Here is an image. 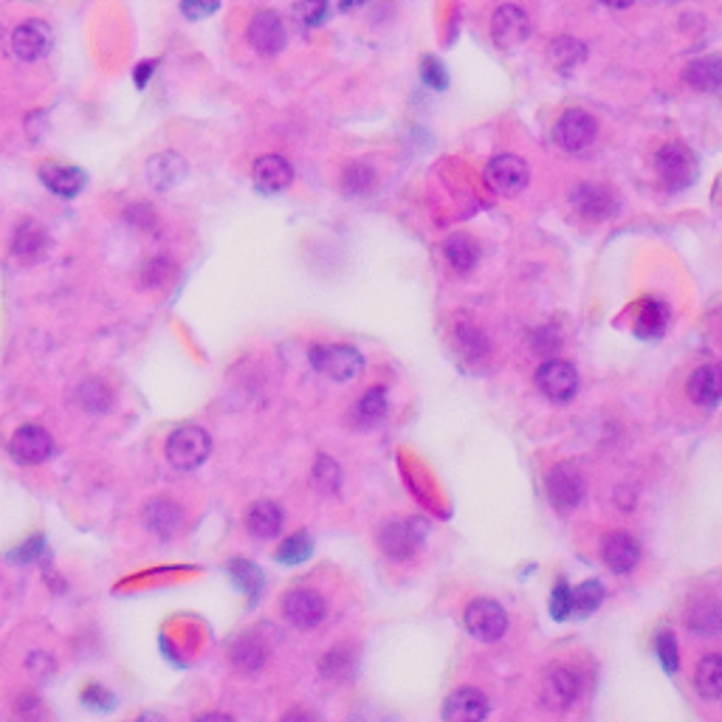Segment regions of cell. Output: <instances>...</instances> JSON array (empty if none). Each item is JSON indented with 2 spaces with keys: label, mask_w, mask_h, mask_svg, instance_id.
Here are the masks:
<instances>
[{
  "label": "cell",
  "mask_w": 722,
  "mask_h": 722,
  "mask_svg": "<svg viewBox=\"0 0 722 722\" xmlns=\"http://www.w3.org/2000/svg\"><path fill=\"white\" fill-rule=\"evenodd\" d=\"M584 57H587V48H584V43H579V40H573V37H559V40H553V46H550V63L556 65L559 71L576 68Z\"/></svg>",
  "instance_id": "d6a6232c"
},
{
  "label": "cell",
  "mask_w": 722,
  "mask_h": 722,
  "mask_svg": "<svg viewBox=\"0 0 722 722\" xmlns=\"http://www.w3.org/2000/svg\"><path fill=\"white\" fill-rule=\"evenodd\" d=\"M387 418V393L384 390H370V393L361 398L356 409H353V421L361 426V429H373L381 421Z\"/></svg>",
  "instance_id": "f546056e"
},
{
  "label": "cell",
  "mask_w": 722,
  "mask_h": 722,
  "mask_svg": "<svg viewBox=\"0 0 722 722\" xmlns=\"http://www.w3.org/2000/svg\"><path fill=\"white\" fill-rule=\"evenodd\" d=\"M466 629L477 641L494 644L508 629V613L503 610V604H497L491 598H477L466 607Z\"/></svg>",
  "instance_id": "277c9868"
},
{
  "label": "cell",
  "mask_w": 722,
  "mask_h": 722,
  "mask_svg": "<svg viewBox=\"0 0 722 722\" xmlns=\"http://www.w3.org/2000/svg\"><path fill=\"white\" fill-rule=\"evenodd\" d=\"M683 79L689 82L694 91H706V94H717L722 85V60L717 54L711 57H700L686 68Z\"/></svg>",
  "instance_id": "cb8c5ba5"
},
{
  "label": "cell",
  "mask_w": 722,
  "mask_h": 722,
  "mask_svg": "<svg viewBox=\"0 0 722 722\" xmlns=\"http://www.w3.org/2000/svg\"><path fill=\"white\" fill-rule=\"evenodd\" d=\"M364 0H339V9L342 12H350V9H359Z\"/></svg>",
  "instance_id": "c3c4849f"
},
{
  "label": "cell",
  "mask_w": 722,
  "mask_h": 722,
  "mask_svg": "<svg viewBox=\"0 0 722 722\" xmlns=\"http://www.w3.org/2000/svg\"><path fill=\"white\" fill-rule=\"evenodd\" d=\"M232 663H235L240 672L252 675V672H257V669L266 663V649L257 644L254 638H240V641L232 646Z\"/></svg>",
  "instance_id": "836d02e7"
},
{
  "label": "cell",
  "mask_w": 722,
  "mask_h": 722,
  "mask_svg": "<svg viewBox=\"0 0 722 722\" xmlns=\"http://www.w3.org/2000/svg\"><path fill=\"white\" fill-rule=\"evenodd\" d=\"M311 364L330 381H350L361 373L364 359L359 350L347 345H316L311 350Z\"/></svg>",
  "instance_id": "7a4b0ae2"
},
{
  "label": "cell",
  "mask_w": 722,
  "mask_h": 722,
  "mask_svg": "<svg viewBox=\"0 0 722 722\" xmlns=\"http://www.w3.org/2000/svg\"><path fill=\"white\" fill-rule=\"evenodd\" d=\"M48 249V237L46 232L40 229V223H23L20 229H17L15 235V254L17 257H23L26 263H34V260H40Z\"/></svg>",
  "instance_id": "f1b7e54d"
},
{
  "label": "cell",
  "mask_w": 722,
  "mask_h": 722,
  "mask_svg": "<svg viewBox=\"0 0 722 722\" xmlns=\"http://www.w3.org/2000/svg\"><path fill=\"white\" fill-rule=\"evenodd\" d=\"M720 395H722V376H720V367H714V364H706V367H700V370H694L689 378V398L694 404H700V407L706 409H714L720 404Z\"/></svg>",
  "instance_id": "ffe728a7"
},
{
  "label": "cell",
  "mask_w": 722,
  "mask_h": 722,
  "mask_svg": "<svg viewBox=\"0 0 722 722\" xmlns=\"http://www.w3.org/2000/svg\"><path fill=\"white\" fill-rule=\"evenodd\" d=\"M655 167H658L660 178L666 181L669 189L689 187L697 178V158L686 144H666L660 147L655 156Z\"/></svg>",
  "instance_id": "8992f818"
},
{
  "label": "cell",
  "mask_w": 722,
  "mask_h": 722,
  "mask_svg": "<svg viewBox=\"0 0 722 722\" xmlns=\"http://www.w3.org/2000/svg\"><path fill=\"white\" fill-rule=\"evenodd\" d=\"M545 488H548V500L556 511H573L576 505L584 500V477L576 466L570 463H562L556 469H550L548 480H545Z\"/></svg>",
  "instance_id": "52a82bcc"
},
{
  "label": "cell",
  "mask_w": 722,
  "mask_h": 722,
  "mask_svg": "<svg viewBox=\"0 0 722 722\" xmlns=\"http://www.w3.org/2000/svg\"><path fill=\"white\" fill-rule=\"evenodd\" d=\"M325 12H328V0H297V17L305 26L322 23Z\"/></svg>",
  "instance_id": "7bdbcfd3"
},
{
  "label": "cell",
  "mask_w": 722,
  "mask_h": 722,
  "mask_svg": "<svg viewBox=\"0 0 722 722\" xmlns=\"http://www.w3.org/2000/svg\"><path fill=\"white\" fill-rule=\"evenodd\" d=\"M573 206L579 209L584 218L590 220H607L615 215V198L613 192L601 184H581L573 192Z\"/></svg>",
  "instance_id": "e0dca14e"
},
{
  "label": "cell",
  "mask_w": 722,
  "mask_h": 722,
  "mask_svg": "<svg viewBox=\"0 0 722 722\" xmlns=\"http://www.w3.org/2000/svg\"><path fill=\"white\" fill-rule=\"evenodd\" d=\"M536 387L548 395L550 401H570L579 390V373L570 361L550 359L536 370Z\"/></svg>",
  "instance_id": "30bf717a"
},
{
  "label": "cell",
  "mask_w": 722,
  "mask_h": 722,
  "mask_svg": "<svg viewBox=\"0 0 722 722\" xmlns=\"http://www.w3.org/2000/svg\"><path fill=\"white\" fill-rule=\"evenodd\" d=\"M598 122L587 110H565L553 127V139L565 153H581L596 142Z\"/></svg>",
  "instance_id": "3957f363"
},
{
  "label": "cell",
  "mask_w": 722,
  "mask_h": 722,
  "mask_svg": "<svg viewBox=\"0 0 722 722\" xmlns=\"http://www.w3.org/2000/svg\"><path fill=\"white\" fill-rule=\"evenodd\" d=\"M421 77H424L426 85L435 88V91H446V88H449V71H446V65L440 63L438 57H424Z\"/></svg>",
  "instance_id": "60d3db41"
},
{
  "label": "cell",
  "mask_w": 722,
  "mask_h": 722,
  "mask_svg": "<svg viewBox=\"0 0 722 722\" xmlns=\"http://www.w3.org/2000/svg\"><path fill=\"white\" fill-rule=\"evenodd\" d=\"M601 559L604 565L610 567L613 573H629L635 570L641 562V545L635 536L624 534V531H615V534L604 536L601 542Z\"/></svg>",
  "instance_id": "9a60e30c"
},
{
  "label": "cell",
  "mask_w": 722,
  "mask_h": 722,
  "mask_svg": "<svg viewBox=\"0 0 722 722\" xmlns=\"http://www.w3.org/2000/svg\"><path fill=\"white\" fill-rule=\"evenodd\" d=\"M184 173H187V164L175 153H161V156H153L147 161V178L156 189L173 187L184 178Z\"/></svg>",
  "instance_id": "d4e9b609"
},
{
  "label": "cell",
  "mask_w": 722,
  "mask_h": 722,
  "mask_svg": "<svg viewBox=\"0 0 722 722\" xmlns=\"http://www.w3.org/2000/svg\"><path fill=\"white\" fill-rule=\"evenodd\" d=\"M694 686L697 691L706 697V700H720L722 697V658L720 655H706L697 666V675H694Z\"/></svg>",
  "instance_id": "83f0119b"
},
{
  "label": "cell",
  "mask_w": 722,
  "mask_h": 722,
  "mask_svg": "<svg viewBox=\"0 0 722 722\" xmlns=\"http://www.w3.org/2000/svg\"><path fill=\"white\" fill-rule=\"evenodd\" d=\"M689 629L694 635H703V638H714L720 635L722 618H720V604L717 598L703 596L694 607L689 610Z\"/></svg>",
  "instance_id": "484cf974"
},
{
  "label": "cell",
  "mask_w": 722,
  "mask_h": 722,
  "mask_svg": "<svg viewBox=\"0 0 722 722\" xmlns=\"http://www.w3.org/2000/svg\"><path fill=\"white\" fill-rule=\"evenodd\" d=\"M85 703L108 711V708H113V694L102 689V686H91V689H85Z\"/></svg>",
  "instance_id": "f6af8a7d"
},
{
  "label": "cell",
  "mask_w": 722,
  "mask_h": 722,
  "mask_svg": "<svg viewBox=\"0 0 722 722\" xmlns=\"http://www.w3.org/2000/svg\"><path fill=\"white\" fill-rule=\"evenodd\" d=\"M376 184V173L367 167V164H350L345 170V189L350 195H361V192H370Z\"/></svg>",
  "instance_id": "74e56055"
},
{
  "label": "cell",
  "mask_w": 722,
  "mask_h": 722,
  "mask_svg": "<svg viewBox=\"0 0 722 722\" xmlns=\"http://www.w3.org/2000/svg\"><path fill=\"white\" fill-rule=\"evenodd\" d=\"M294 181V170L283 156H263L254 161V184L263 192H280Z\"/></svg>",
  "instance_id": "d6986e66"
},
{
  "label": "cell",
  "mask_w": 722,
  "mask_h": 722,
  "mask_svg": "<svg viewBox=\"0 0 722 722\" xmlns=\"http://www.w3.org/2000/svg\"><path fill=\"white\" fill-rule=\"evenodd\" d=\"M40 178L60 198H77L82 187H85V173L77 170V167H63V164H46L40 170Z\"/></svg>",
  "instance_id": "7402d4cb"
},
{
  "label": "cell",
  "mask_w": 722,
  "mask_h": 722,
  "mask_svg": "<svg viewBox=\"0 0 722 722\" xmlns=\"http://www.w3.org/2000/svg\"><path fill=\"white\" fill-rule=\"evenodd\" d=\"M283 613L294 627L314 629L325 621L328 604H325V598L319 596V593H311V590H291V593L283 598Z\"/></svg>",
  "instance_id": "5bb4252c"
},
{
  "label": "cell",
  "mask_w": 722,
  "mask_h": 722,
  "mask_svg": "<svg viewBox=\"0 0 722 722\" xmlns=\"http://www.w3.org/2000/svg\"><path fill=\"white\" fill-rule=\"evenodd\" d=\"M491 37L500 48H517L531 37V17L519 6H500L491 17Z\"/></svg>",
  "instance_id": "4fadbf2b"
},
{
  "label": "cell",
  "mask_w": 722,
  "mask_h": 722,
  "mask_svg": "<svg viewBox=\"0 0 722 722\" xmlns=\"http://www.w3.org/2000/svg\"><path fill=\"white\" fill-rule=\"evenodd\" d=\"M220 0H181V12L187 20H204L218 12Z\"/></svg>",
  "instance_id": "ee69618b"
},
{
  "label": "cell",
  "mask_w": 722,
  "mask_h": 722,
  "mask_svg": "<svg viewBox=\"0 0 722 722\" xmlns=\"http://www.w3.org/2000/svg\"><path fill=\"white\" fill-rule=\"evenodd\" d=\"M314 486L325 494H333L336 488L342 486V471L339 466L330 460V457H319L314 466Z\"/></svg>",
  "instance_id": "8d00e7d4"
},
{
  "label": "cell",
  "mask_w": 722,
  "mask_h": 722,
  "mask_svg": "<svg viewBox=\"0 0 722 722\" xmlns=\"http://www.w3.org/2000/svg\"><path fill=\"white\" fill-rule=\"evenodd\" d=\"M443 254H446L449 266L460 274H466L477 263V243L469 235H452L443 246Z\"/></svg>",
  "instance_id": "4dcf8cb0"
},
{
  "label": "cell",
  "mask_w": 722,
  "mask_h": 722,
  "mask_svg": "<svg viewBox=\"0 0 722 722\" xmlns=\"http://www.w3.org/2000/svg\"><path fill=\"white\" fill-rule=\"evenodd\" d=\"M570 596H573V610H576V615L596 613L598 607H601V601H604V584L596 579L584 581L581 587L570 590Z\"/></svg>",
  "instance_id": "d590c367"
},
{
  "label": "cell",
  "mask_w": 722,
  "mask_h": 722,
  "mask_svg": "<svg viewBox=\"0 0 722 722\" xmlns=\"http://www.w3.org/2000/svg\"><path fill=\"white\" fill-rule=\"evenodd\" d=\"M655 652H658V660L663 663V669L669 675H675L680 669V658H677V641L672 632H660L658 641H655Z\"/></svg>",
  "instance_id": "ab89813d"
},
{
  "label": "cell",
  "mask_w": 722,
  "mask_h": 722,
  "mask_svg": "<svg viewBox=\"0 0 722 722\" xmlns=\"http://www.w3.org/2000/svg\"><path fill=\"white\" fill-rule=\"evenodd\" d=\"M311 553H314L311 536L294 534L288 536L283 545H280V550H277V562H280V565H302V562L311 559Z\"/></svg>",
  "instance_id": "e575fe53"
},
{
  "label": "cell",
  "mask_w": 722,
  "mask_h": 722,
  "mask_svg": "<svg viewBox=\"0 0 722 722\" xmlns=\"http://www.w3.org/2000/svg\"><path fill=\"white\" fill-rule=\"evenodd\" d=\"M209 449H212V440L201 426H181L167 440V460L178 471H192L209 457Z\"/></svg>",
  "instance_id": "6da1fadb"
},
{
  "label": "cell",
  "mask_w": 722,
  "mask_h": 722,
  "mask_svg": "<svg viewBox=\"0 0 722 722\" xmlns=\"http://www.w3.org/2000/svg\"><path fill=\"white\" fill-rule=\"evenodd\" d=\"M249 43L257 54H263V57H274V54H280L285 48V40H288V34H285V23L280 20L277 12H271V9H263V12H257V15L249 20Z\"/></svg>",
  "instance_id": "7c38bea8"
},
{
  "label": "cell",
  "mask_w": 722,
  "mask_h": 722,
  "mask_svg": "<svg viewBox=\"0 0 722 722\" xmlns=\"http://www.w3.org/2000/svg\"><path fill=\"white\" fill-rule=\"evenodd\" d=\"M457 345L463 347V353H466L469 359H480V356L488 353L486 336L477 328H471V325H460V328H457Z\"/></svg>",
  "instance_id": "f35d334b"
},
{
  "label": "cell",
  "mask_w": 722,
  "mask_h": 722,
  "mask_svg": "<svg viewBox=\"0 0 722 722\" xmlns=\"http://www.w3.org/2000/svg\"><path fill=\"white\" fill-rule=\"evenodd\" d=\"M421 542H424V522L421 519H390L378 531V545L393 559H409Z\"/></svg>",
  "instance_id": "5b68a950"
},
{
  "label": "cell",
  "mask_w": 722,
  "mask_h": 722,
  "mask_svg": "<svg viewBox=\"0 0 722 722\" xmlns=\"http://www.w3.org/2000/svg\"><path fill=\"white\" fill-rule=\"evenodd\" d=\"M229 576L237 584V590L249 593V598L260 596L263 590V570L254 565V562H246V559H232L229 562Z\"/></svg>",
  "instance_id": "1f68e13d"
},
{
  "label": "cell",
  "mask_w": 722,
  "mask_h": 722,
  "mask_svg": "<svg viewBox=\"0 0 722 722\" xmlns=\"http://www.w3.org/2000/svg\"><path fill=\"white\" fill-rule=\"evenodd\" d=\"M488 717V700L483 691L477 689H457L446 697L443 703V720L455 722H477Z\"/></svg>",
  "instance_id": "2e32d148"
},
{
  "label": "cell",
  "mask_w": 722,
  "mask_h": 722,
  "mask_svg": "<svg viewBox=\"0 0 722 722\" xmlns=\"http://www.w3.org/2000/svg\"><path fill=\"white\" fill-rule=\"evenodd\" d=\"M283 511L277 503H254L246 514V528L257 539H274L283 531Z\"/></svg>",
  "instance_id": "603a6c76"
},
{
  "label": "cell",
  "mask_w": 722,
  "mask_h": 722,
  "mask_svg": "<svg viewBox=\"0 0 722 722\" xmlns=\"http://www.w3.org/2000/svg\"><path fill=\"white\" fill-rule=\"evenodd\" d=\"M54 46V34L46 20H26L12 32V51L23 63H37L43 60Z\"/></svg>",
  "instance_id": "8fae6325"
},
{
  "label": "cell",
  "mask_w": 722,
  "mask_h": 722,
  "mask_svg": "<svg viewBox=\"0 0 722 722\" xmlns=\"http://www.w3.org/2000/svg\"><path fill=\"white\" fill-rule=\"evenodd\" d=\"M601 3H604V6H613V9H627L635 0H601Z\"/></svg>",
  "instance_id": "7dc6e473"
},
{
  "label": "cell",
  "mask_w": 722,
  "mask_h": 722,
  "mask_svg": "<svg viewBox=\"0 0 722 722\" xmlns=\"http://www.w3.org/2000/svg\"><path fill=\"white\" fill-rule=\"evenodd\" d=\"M666 325H669V308L663 302H658V299L641 302L638 316H635V333L641 339H655L666 330Z\"/></svg>",
  "instance_id": "4316f807"
},
{
  "label": "cell",
  "mask_w": 722,
  "mask_h": 722,
  "mask_svg": "<svg viewBox=\"0 0 722 722\" xmlns=\"http://www.w3.org/2000/svg\"><path fill=\"white\" fill-rule=\"evenodd\" d=\"M0 37H3V29H0Z\"/></svg>",
  "instance_id": "681fc988"
},
{
  "label": "cell",
  "mask_w": 722,
  "mask_h": 722,
  "mask_svg": "<svg viewBox=\"0 0 722 722\" xmlns=\"http://www.w3.org/2000/svg\"><path fill=\"white\" fill-rule=\"evenodd\" d=\"M528 181H531V170H528V164L519 156L505 153V156H497L488 161L486 184L494 189V192H500V195H517V192L528 187Z\"/></svg>",
  "instance_id": "ba28073f"
},
{
  "label": "cell",
  "mask_w": 722,
  "mask_h": 722,
  "mask_svg": "<svg viewBox=\"0 0 722 722\" xmlns=\"http://www.w3.org/2000/svg\"><path fill=\"white\" fill-rule=\"evenodd\" d=\"M144 525L156 536H175L184 525V511L173 500H153L144 508Z\"/></svg>",
  "instance_id": "44dd1931"
},
{
  "label": "cell",
  "mask_w": 722,
  "mask_h": 722,
  "mask_svg": "<svg viewBox=\"0 0 722 722\" xmlns=\"http://www.w3.org/2000/svg\"><path fill=\"white\" fill-rule=\"evenodd\" d=\"M542 697L553 708L573 706V700L579 697V677L573 675L570 669H562V666L550 669L545 683H542Z\"/></svg>",
  "instance_id": "ac0fdd59"
},
{
  "label": "cell",
  "mask_w": 722,
  "mask_h": 722,
  "mask_svg": "<svg viewBox=\"0 0 722 722\" xmlns=\"http://www.w3.org/2000/svg\"><path fill=\"white\" fill-rule=\"evenodd\" d=\"M51 452H54V440L37 424H23L9 440V455L15 457L20 466H37L48 460Z\"/></svg>",
  "instance_id": "9c48e42d"
},
{
  "label": "cell",
  "mask_w": 722,
  "mask_h": 722,
  "mask_svg": "<svg viewBox=\"0 0 722 722\" xmlns=\"http://www.w3.org/2000/svg\"><path fill=\"white\" fill-rule=\"evenodd\" d=\"M153 68H156V63H144L136 68V85H139V88L147 85V79H150V74H153Z\"/></svg>",
  "instance_id": "bcb514c9"
},
{
  "label": "cell",
  "mask_w": 722,
  "mask_h": 722,
  "mask_svg": "<svg viewBox=\"0 0 722 722\" xmlns=\"http://www.w3.org/2000/svg\"><path fill=\"white\" fill-rule=\"evenodd\" d=\"M550 615H553L556 621H565V618L573 615V596H570L567 581H559V584L553 587V596H550Z\"/></svg>",
  "instance_id": "b9f144b4"
}]
</instances>
